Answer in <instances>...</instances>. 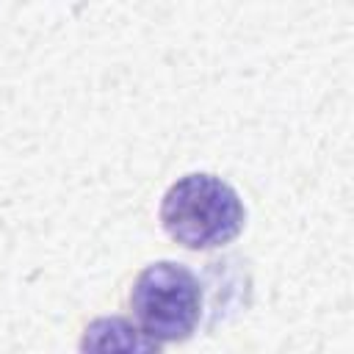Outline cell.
<instances>
[{
    "label": "cell",
    "mask_w": 354,
    "mask_h": 354,
    "mask_svg": "<svg viewBox=\"0 0 354 354\" xmlns=\"http://www.w3.org/2000/svg\"><path fill=\"white\" fill-rule=\"evenodd\" d=\"M138 329L155 343L185 340L202 315V290L191 268L160 260L147 266L130 290Z\"/></svg>",
    "instance_id": "cell-2"
},
{
    "label": "cell",
    "mask_w": 354,
    "mask_h": 354,
    "mask_svg": "<svg viewBox=\"0 0 354 354\" xmlns=\"http://www.w3.org/2000/svg\"><path fill=\"white\" fill-rule=\"evenodd\" d=\"M80 346L94 351H149L158 348L160 343H155L152 337H147L141 329H136L122 318H100L86 329Z\"/></svg>",
    "instance_id": "cell-3"
},
{
    "label": "cell",
    "mask_w": 354,
    "mask_h": 354,
    "mask_svg": "<svg viewBox=\"0 0 354 354\" xmlns=\"http://www.w3.org/2000/svg\"><path fill=\"white\" fill-rule=\"evenodd\" d=\"M246 221L238 191L216 174H185L169 185L160 202V224L188 249H216L230 243Z\"/></svg>",
    "instance_id": "cell-1"
}]
</instances>
